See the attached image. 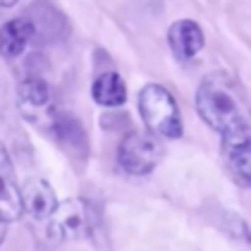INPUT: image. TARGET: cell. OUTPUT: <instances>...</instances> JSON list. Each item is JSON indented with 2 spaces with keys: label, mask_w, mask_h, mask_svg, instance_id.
Returning a JSON list of instances; mask_svg holds the SVG:
<instances>
[{
  "label": "cell",
  "mask_w": 251,
  "mask_h": 251,
  "mask_svg": "<svg viewBox=\"0 0 251 251\" xmlns=\"http://www.w3.org/2000/svg\"><path fill=\"white\" fill-rule=\"evenodd\" d=\"M194 105L199 117L218 134H227L234 129L251 127V110L242 96L234 77L215 72L201 79L196 86Z\"/></svg>",
  "instance_id": "obj_1"
},
{
  "label": "cell",
  "mask_w": 251,
  "mask_h": 251,
  "mask_svg": "<svg viewBox=\"0 0 251 251\" xmlns=\"http://www.w3.org/2000/svg\"><path fill=\"white\" fill-rule=\"evenodd\" d=\"M136 110L149 134L158 139H179L184 134L179 103L168 86L158 81L144 84L136 96Z\"/></svg>",
  "instance_id": "obj_2"
},
{
  "label": "cell",
  "mask_w": 251,
  "mask_h": 251,
  "mask_svg": "<svg viewBox=\"0 0 251 251\" xmlns=\"http://www.w3.org/2000/svg\"><path fill=\"white\" fill-rule=\"evenodd\" d=\"M43 242L46 244H62V242H75L86 239L96 230V211L86 199H67L58 201L53 215L41 225Z\"/></svg>",
  "instance_id": "obj_3"
},
{
  "label": "cell",
  "mask_w": 251,
  "mask_h": 251,
  "mask_svg": "<svg viewBox=\"0 0 251 251\" xmlns=\"http://www.w3.org/2000/svg\"><path fill=\"white\" fill-rule=\"evenodd\" d=\"M165 144L149 132H129L117 144V168L129 177H146L163 163Z\"/></svg>",
  "instance_id": "obj_4"
},
{
  "label": "cell",
  "mask_w": 251,
  "mask_h": 251,
  "mask_svg": "<svg viewBox=\"0 0 251 251\" xmlns=\"http://www.w3.org/2000/svg\"><path fill=\"white\" fill-rule=\"evenodd\" d=\"M17 103H20L22 115L43 132L48 129L53 115L58 113L53 91H50L48 81L39 75H29L17 84Z\"/></svg>",
  "instance_id": "obj_5"
},
{
  "label": "cell",
  "mask_w": 251,
  "mask_h": 251,
  "mask_svg": "<svg viewBox=\"0 0 251 251\" xmlns=\"http://www.w3.org/2000/svg\"><path fill=\"white\" fill-rule=\"evenodd\" d=\"M220 158L232 182L251 189V127L220 136Z\"/></svg>",
  "instance_id": "obj_6"
},
{
  "label": "cell",
  "mask_w": 251,
  "mask_h": 251,
  "mask_svg": "<svg viewBox=\"0 0 251 251\" xmlns=\"http://www.w3.org/2000/svg\"><path fill=\"white\" fill-rule=\"evenodd\" d=\"M46 134L55 139L72 158H86L89 155V136H86L84 125L79 122L77 115H72L62 108H58V113L53 115Z\"/></svg>",
  "instance_id": "obj_7"
},
{
  "label": "cell",
  "mask_w": 251,
  "mask_h": 251,
  "mask_svg": "<svg viewBox=\"0 0 251 251\" xmlns=\"http://www.w3.org/2000/svg\"><path fill=\"white\" fill-rule=\"evenodd\" d=\"M165 39H168V48L177 62H189L206 48V34H203L201 24L189 17L175 20L168 26Z\"/></svg>",
  "instance_id": "obj_8"
},
{
  "label": "cell",
  "mask_w": 251,
  "mask_h": 251,
  "mask_svg": "<svg viewBox=\"0 0 251 251\" xmlns=\"http://www.w3.org/2000/svg\"><path fill=\"white\" fill-rule=\"evenodd\" d=\"M22 199V215H26L29 220L43 225L58 206V196L55 189L43 179V177H29L20 187Z\"/></svg>",
  "instance_id": "obj_9"
},
{
  "label": "cell",
  "mask_w": 251,
  "mask_h": 251,
  "mask_svg": "<svg viewBox=\"0 0 251 251\" xmlns=\"http://www.w3.org/2000/svg\"><path fill=\"white\" fill-rule=\"evenodd\" d=\"M22 218V199H20V182L15 165L10 160L7 149L0 141V220L15 223Z\"/></svg>",
  "instance_id": "obj_10"
},
{
  "label": "cell",
  "mask_w": 251,
  "mask_h": 251,
  "mask_svg": "<svg viewBox=\"0 0 251 251\" xmlns=\"http://www.w3.org/2000/svg\"><path fill=\"white\" fill-rule=\"evenodd\" d=\"M36 36V24L26 17L7 20L0 26V58L17 60Z\"/></svg>",
  "instance_id": "obj_11"
},
{
  "label": "cell",
  "mask_w": 251,
  "mask_h": 251,
  "mask_svg": "<svg viewBox=\"0 0 251 251\" xmlns=\"http://www.w3.org/2000/svg\"><path fill=\"white\" fill-rule=\"evenodd\" d=\"M91 98L96 105L103 108H120L127 103V84L120 72L108 70L96 75V79L91 81Z\"/></svg>",
  "instance_id": "obj_12"
},
{
  "label": "cell",
  "mask_w": 251,
  "mask_h": 251,
  "mask_svg": "<svg viewBox=\"0 0 251 251\" xmlns=\"http://www.w3.org/2000/svg\"><path fill=\"white\" fill-rule=\"evenodd\" d=\"M5 237H7V223H2V220H0V247H2Z\"/></svg>",
  "instance_id": "obj_13"
},
{
  "label": "cell",
  "mask_w": 251,
  "mask_h": 251,
  "mask_svg": "<svg viewBox=\"0 0 251 251\" xmlns=\"http://www.w3.org/2000/svg\"><path fill=\"white\" fill-rule=\"evenodd\" d=\"M20 0H0V7H15Z\"/></svg>",
  "instance_id": "obj_14"
}]
</instances>
